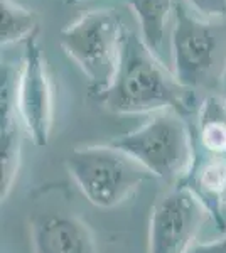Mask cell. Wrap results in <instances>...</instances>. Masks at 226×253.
I'll use <instances>...</instances> for the list:
<instances>
[{
  "instance_id": "7",
  "label": "cell",
  "mask_w": 226,
  "mask_h": 253,
  "mask_svg": "<svg viewBox=\"0 0 226 253\" xmlns=\"http://www.w3.org/2000/svg\"><path fill=\"white\" fill-rule=\"evenodd\" d=\"M171 49L172 75L184 88H196L208 80L215 64L216 38L208 24L189 14L182 3L174 7Z\"/></svg>"
},
{
  "instance_id": "18",
  "label": "cell",
  "mask_w": 226,
  "mask_h": 253,
  "mask_svg": "<svg viewBox=\"0 0 226 253\" xmlns=\"http://www.w3.org/2000/svg\"><path fill=\"white\" fill-rule=\"evenodd\" d=\"M225 201H226V198H225Z\"/></svg>"
},
{
  "instance_id": "17",
  "label": "cell",
  "mask_w": 226,
  "mask_h": 253,
  "mask_svg": "<svg viewBox=\"0 0 226 253\" xmlns=\"http://www.w3.org/2000/svg\"><path fill=\"white\" fill-rule=\"evenodd\" d=\"M80 2H83V0H63V3H66V5H75V3Z\"/></svg>"
},
{
  "instance_id": "16",
  "label": "cell",
  "mask_w": 226,
  "mask_h": 253,
  "mask_svg": "<svg viewBox=\"0 0 226 253\" xmlns=\"http://www.w3.org/2000/svg\"><path fill=\"white\" fill-rule=\"evenodd\" d=\"M221 89L226 93V66L223 69V73H221Z\"/></svg>"
},
{
  "instance_id": "12",
  "label": "cell",
  "mask_w": 226,
  "mask_h": 253,
  "mask_svg": "<svg viewBox=\"0 0 226 253\" xmlns=\"http://www.w3.org/2000/svg\"><path fill=\"white\" fill-rule=\"evenodd\" d=\"M198 140L209 156H226V100L211 95L198 112Z\"/></svg>"
},
{
  "instance_id": "3",
  "label": "cell",
  "mask_w": 226,
  "mask_h": 253,
  "mask_svg": "<svg viewBox=\"0 0 226 253\" xmlns=\"http://www.w3.org/2000/svg\"><path fill=\"white\" fill-rule=\"evenodd\" d=\"M66 167L85 198L103 210L122 205L152 177L145 167L108 142L76 147Z\"/></svg>"
},
{
  "instance_id": "2",
  "label": "cell",
  "mask_w": 226,
  "mask_h": 253,
  "mask_svg": "<svg viewBox=\"0 0 226 253\" xmlns=\"http://www.w3.org/2000/svg\"><path fill=\"white\" fill-rule=\"evenodd\" d=\"M160 179L187 175L196 161L194 137L184 117L174 110L154 113L137 130L108 140Z\"/></svg>"
},
{
  "instance_id": "13",
  "label": "cell",
  "mask_w": 226,
  "mask_h": 253,
  "mask_svg": "<svg viewBox=\"0 0 226 253\" xmlns=\"http://www.w3.org/2000/svg\"><path fill=\"white\" fill-rule=\"evenodd\" d=\"M36 32H38V19L34 12L14 0H0V42L2 46L26 42Z\"/></svg>"
},
{
  "instance_id": "10",
  "label": "cell",
  "mask_w": 226,
  "mask_h": 253,
  "mask_svg": "<svg viewBox=\"0 0 226 253\" xmlns=\"http://www.w3.org/2000/svg\"><path fill=\"white\" fill-rule=\"evenodd\" d=\"M186 177L184 184H187L199 196L209 214L215 216L220 223L221 216L218 213V205L226 198V157L209 156L203 161H194Z\"/></svg>"
},
{
  "instance_id": "11",
  "label": "cell",
  "mask_w": 226,
  "mask_h": 253,
  "mask_svg": "<svg viewBox=\"0 0 226 253\" xmlns=\"http://www.w3.org/2000/svg\"><path fill=\"white\" fill-rule=\"evenodd\" d=\"M123 2L130 7L140 24L143 42L157 58H160L167 20L176 3L172 0H123Z\"/></svg>"
},
{
  "instance_id": "6",
  "label": "cell",
  "mask_w": 226,
  "mask_h": 253,
  "mask_svg": "<svg viewBox=\"0 0 226 253\" xmlns=\"http://www.w3.org/2000/svg\"><path fill=\"white\" fill-rule=\"evenodd\" d=\"M17 108L22 126L38 147L47 145L54 118V93L38 32L24 42V61L19 73Z\"/></svg>"
},
{
  "instance_id": "15",
  "label": "cell",
  "mask_w": 226,
  "mask_h": 253,
  "mask_svg": "<svg viewBox=\"0 0 226 253\" xmlns=\"http://www.w3.org/2000/svg\"><path fill=\"white\" fill-rule=\"evenodd\" d=\"M186 253H226V235L215 242L192 245Z\"/></svg>"
},
{
  "instance_id": "5",
  "label": "cell",
  "mask_w": 226,
  "mask_h": 253,
  "mask_svg": "<svg viewBox=\"0 0 226 253\" xmlns=\"http://www.w3.org/2000/svg\"><path fill=\"white\" fill-rule=\"evenodd\" d=\"M208 213L206 205L184 182L160 194L152 208L147 253H186Z\"/></svg>"
},
{
  "instance_id": "8",
  "label": "cell",
  "mask_w": 226,
  "mask_h": 253,
  "mask_svg": "<svg viewBox=\"0 0 226 253\" xmlns=\"http://www.w3.org/2000/svg\"><path fill=\"white\" fill-rule=\"evenodd\" d=\"M34 253H98L93 231L73 213L44 211L31 219Z\"/></svg>"
},
{
  "instance_id": "9",
  "label": "cell",
  "mask_w": 226,
  "mask_h": 253,
  "mask_svg": "<svg viewBox=\"0 0 226 253\" xmlns=\"http://www.w3.org/2000/svg\"><path fill=\"white\" fill-rule=\"evenodd\" d=\"M19 73L10 64H2V80H0V196L2 201L9 198L12 186L15 182L20 166V144L22 118L17 108V84Z\"/></svg>"
},
{
  "instance_id": "1",
  "label": "cell",
  "mask_w": 226,
  "mask_h": 253,
  "mask_svg": "<svg viewBox=\"0 0 226 253\" xmlns=\"http://www.w3.org/2000/svg\"><path fill=\"white\" fill-rule=\"evenodd\" d=\"M106 108L120 115L189 110L187 88L166 69L142 38L125 29L120 59L108 91L101 98Z\"/></svg>"
},
{
  "instance_id": "4",
  "label": "cell",
  "mask_w": 226,
  "mask_h": 253,
  "mask_svg": "<svg viewBox=\"0 0 226 253\" xmlns=\"http://www.w3.org/2000/svg\"><path fill=\"white\" fill-rule=\"evenodd\" d=\"M123 32L120 17L106 9L86 12L61 31V47L81 68L100 100L117 73Z\"/></svg>"
},
{
  "instance_id": "14",
  "label": "cell",
  "mask_w": 226,
  "mask_h": 253,
  "mask_svg": "<svg viewBox=\"0 0 226 253\" xmlns=\"http://www.w3.org/2000/svg\"><path fill=\"white\" fill-rule=\"evenodd\" d=\"M187 2L204 17H226V0H187Z\"/></svg>"
}]
</instances>
